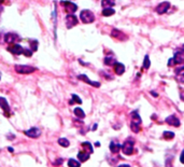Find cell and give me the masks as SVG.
Here are the masks:
<instances>
[{"label":"cell","instance_id":"obj_1","mask_svg":"<svg viewBox=\"0 0 184 167\" xmlns=\"http://www.w3.org/2000/svg\"><path fill=\"white\" fill-rule=\"evenodd\" d=\"M132 122H130V128L134 133H139L141 130V123H142V120H141L140 115H139L138 111H132Z\"/></svg>","mask_w":184,"mask_h":167},{"label":"cell","instance_id":"obj_2","mask_svg":"<svg viewBox=\"0 0 184 167\" xmlns=\"http://www.w3.org/2000/svg\"><path fill=\"white\" fill-rule=\"evenodd\" d=\"M134 147H135V140L132 138H128L125 140V142L122 145V151L125 155H132L134 153Z\"/></svg>","mask_w":184,"mask_h":167},{"label":"cell","instance_id":"obj_3","mask_svg":"<svg viewBox=\"0 0 184 167\" xmlns=\"http://www.w3.org/2000/svg\"><path fill=\"white\" fill-rule=\"evenodd\" d=\"M80 18L84 24H90L95 21V15L90 10H83L80 13Z\"/></svg>","mask_w":184,"mask_h":167},{"label":"cell","instance_id":"obj_4","mask_svg":"<svg viewBox=\"0 0 184 167\" xmlns=\"http://www.w3.org/2000/svg\"><path fill=\"white\" fill-rule=\"evenodd\" d=\"M37 69L35 67L31 66H26V65H16L15 66V71L21 75H29V73H33Z\"/></svg>","mask_w":184,"mask_h":167},{"label":"cell","instance_id":"obj_5","mask_svg":"<svg viewBox=\"0 0 184 167\" xmlns=\"http://www.w3.org/2000/svg\"><path fill=\"white\" fill-rule=\"evenodd\" d=\"M61 5L64 6L66 11L69 14H73L75 12L78 11V6L75 3L71 2V1H61Z\"/></svg>","mask_w":184,"mask_h":167},{"label":"cell","instance_id":"obj_6","mask_svg":"<svg viewBox=\"0 0 184 167\" xmlns=\"http://www.w3.org/2000/svg\"><path fill=\"white\" fill-rule=\"evenodd\" d=\"M173 63L174 65H181V64H184V52L181 50L179 51H175L174 54H173Z\"/></svg>","mask_w":184,"mask_h":167},{"label":"cell","instance_id":"obj_7","mask_svg":"<svg viewBox=\"0 0 184 167\" xmlns=\"http://www.w3.org/2000/svg\"><path fill=\"white\" fill-rule=\"evenodd\" d=\"M169 8H170V2H168V1H164V2H160L159 5L156 7L155 11L157 14H165L167 11L169 10Z\"/></svg>","mask_w":184,"mask_h":167},{"label":"cell","instance_id":"obj_8","mask_svg":"<svg viewBox=\"0 0 184 167\" xmlns=\"http://www.w3.org/2000/svg\"><path fill=\"white\" fill-rule=\"evenodd\" d=\"M65 22H66L67 28H72L73 26L78 24V17L73 14H68L65 18Z\"/></svg>","mask_w":184,"mask_h":167},{"label":"cell","instance_id":"obj_9","mask_svg":"<svg viewBox=\"0 0 184 167\" xmlns=\"http://www.w3.org/2000/svg\"><path fill=\"white\" fill-rule=\"evenodd\" d=\"M8 51H9V52H11L12 54H14V55H21V54H23V51H24V49H23L20 44L14 43V44H11V45L8 48Z\"/></svg>","mask_w":184,"mask_h":167},{"label":"cell","instance_id":"obj_10","mask_svg":"<svg viewBox=\"0 0 184 167\" xmlns=\"http://www.w3.org/2000/svg\"><path fill=\"white\" fill-rule=\"evenodd\" d=\"M165 122H166L168 125L175 126V127H179V126L181 125V122H180V120L178 119L175 115H169L168 118H166Z\"/></svg>","mask_w":184,"mask_h":167},{"label":"cell","instance_id":"obj_11","mask_svg":"<svg viewBox=\"0 0 184 167\" xmlns=\"http://www.w3.org/2000/svg\"><path fill=\"white\" fill-rule=\"evenodd\" d=\"M24 134L26 135V136L30 137V138H38V137L41 135V130L37 127H33L29 130H25Z\"/></svg>","mask_w":184,"mask_h":167},{"label":"cell","instance_id":"obj_12","mask_svg":"<svg viewBox=\"0 0 184 167\" xmlns=\"http://www.w3.org/2000/svg\"><path fill=\"white\" fill-rule=\"evenodd\" d=\"M78 79H79V80H82L83 82H85V83H87V84H90V85L94 86V87H100V83H99V82L90 81V80L87 78V76H85V75H80V76H78Z\"/></svg>","mask_w":184,"mask_h":167},{"label":"cell","instance_id":"obj_13","mask_svg":"<svg viewBox=\"0 0 184 167\" xmlns=\"http://www.w3.org/2000/svg\"><path fill=\"white\" fill-rule=\"evenodd\" d=\"M18 39V36L13 33H8L5 35V41L9 44H14V42Z\"/></svg>","mask_w":184,"mask_h":167},{"label":"cell","instance_id":"obj_14","mask_svg":"<svg viewBox=\"0 0 184 167\" xmlns=\"http://www.w3.org/2000/svg\"><path fill=\"white\" fill-rule=\"evenodd\" d=\"M113 68H114V72H115L117 76H122L123 73L125 72V66H124L122 63L116 62L115 64H114Z\"/></svg>","mask_w":184,"mask_h":167},{"label":"cell","instance_id":"obj_15","mask_svg":"<svg viewBox=\"0 0 184 167\" xmlns=\"http://www.w3.org/2000/svg\"><path fill=\"white\" fill-rule=\"evenodd\" d=\"M0 107L2 108V110L5 111L6 115H9L10 113V106L8 103L7 99L3 98V97H0Z\"/></svg>","mask_w":184,"mask_h":167},{"label":"cell","instance_id":"obj_16","mask_svg":"<svg viewBox=\"0 0 184 167\" xmlns=\"http://www.w3.org/2000/svg\"><path fill=\"white\" fill-rule=\"evenodd\" d=\"M109 148H110V151H111L112 153H118V151H120V150H121V148H122V146H121L120 143H117V142H113V141H112V142L110 143Z\"/></svg>","mask_w":184,"mask_h":167},{"label":"cell","instance_id":"obj_17","mask_svg":"<svg viewBox=\"0 0 184 167\" xmlns=\"http://www.w3.org/2000/svg\"><path fill=\"white\" fill-rule=\"evenodd\" d=\"M101 6H102L103 9L112 8L115 6V0H101Z\"/></svg>","mask_w":184,"mask_h":167},{"label":"cell","instance_id":"obj_18","mask_svg":"<svg viewBox=\"0 0 184 167\" xmlns=\"http://www.w3.org/2000/svg\"><path fill=\"white\" fill-rule=\"evenodd\" d=\"M111 36L113 38H117V39H121V40H124L125 39V35L123 33H121L120 30H117V29H113L111 33Z\"/></svg>","mask_w":184,"mask_h":167},{"label":"cell","instance_id":"obj_19","mask_svg":"<svg viewBox=\"0 0 184 167\" xmlns=\"http://www.w3.org/2000/svg\"><path fill=\"white\" fill-rule=\"evenodd\" d=\"M82 147H83V149H84V152H86V153H88V154H92L93 151H94V149H93V146L90 145L88 141L82 143Z\"/></svg>","mask_w":184,"mask_h":167},{"label":"cell","instance_id":"obj_20","mask_svg":"<svg viewBox=\"0 0 184 167\" xmlns=\"http://www.w3.org/2000/svg\"><path fill=\"white\" fill-rule=\"evenodd\" d=\"M73 113H75V115L78 119H84V118H85V112H84L81 108H75V109L73 110Z\"/></svg>","mask_w":184,"mask_h":167},{"label":"cell","instance_id":"obj_21","mask_svg":"<svg viewBox=\"0 0 184 167\" xmlns=\"http://www.w3.org/2000/svg\"><path fill=\"white\" fill-rule=\"evenodd\" d=\"M78 158H79V162H86V161L90 158V154L86 153V152H79L78 153Z\"/></svg>","mask_w":184,"mask_h":167},{"label":"cell","instance_id":"obj_22","mask_svg":"<svg viewBox=\"0 0 184 167\" xmlns=\"http://www.w3.org/2000/svg\"><path fill=\"white\" fill-rule=\"evenodd\" d=\"M105 65H107V66H114V64L116 63V60L114 57H110V56H107V57L105 58Z\"/></svg>","mask_w":184,"mask_h":167},{"label":"cell","instance_id":"obj_23","mask_svg":"<svg viewBox=\"0 0 184 167\" xmlns=\"http://www.w3.org/2000/svg\"><path fill=\"white\" fill-rule=\"evenodd\" d=\"M72 98H71V100H70V105H73V103H80V105H81L82 103V99L80 98L79 96H78V95H75V94H72Z\"/></svg>","mask_w":184,"mask_h":167},{"label":"cell","instance_id":"obj_24","mask_svg":"<svg viewBox=\"0 0 184 167\" xmlns=\"http://www.w3.org/2000/svg\"><path fill=\"white\" fill-rule=\"evenodd\" d=\"M115 13V10H113L112 8H108V9L102 10V15L103 16H111Z\"/></svg>","mask_w":184,"mask_h":167},{"label":"cell","instance_id":"obj_25","mask_svg":"<svg viewBox=\"0 0 184 167\" xmlns=\"http://www.w3.org/2000/svg\"><path fill=\"white\" fill-rule=\"evenodd\" d=\"M68 166L69 167H80L81 166V163L78 162V161L75 160V158H70V160L68 161Z\"/></svg>","mask_w":184,"mask_h":167},{"label":"cell","instance_id":"obj_26","mask_svg":"<svg viewBox=\"0 0 184 167\" xmlns=\"http://www.w3.org/2000/svg\"><path fill=\"white\" fill-rule=\"evenodd\" d=\"M163 137H164L165 139H168V140H170V139H173V138H174V133H173V132H168V130H166V132L163 133Z\"/></svg>","mask_w":184,"mask_h":167},{"label":"cell","instance_id":"obj_27","mask_svg":"<svg viewBox=\"0 0 184 167\" xmlns=\"http://www.w3.org/2000/svg\"><path fill=\"white\" fill-rule=\"evenodd\" d=\"M150 66H151V62H150L149 55H145V56H144V60H143V65H142V67H143L144 69H149Z\"/></svg>","mask_w":184,"mask_h":167},{"label":"cell","instance_id":"obj_28","mask_svg":"<svg viewBox=\"0 0 184 167\" xmlns=\"http://www.w3.org/2000/svg\"><path fill=\"white\" fill-rule=\"evenodd\" d=\"M58 143L61 146V147H64V148L69 147V145H70L69 140H68V139H66V138H59L58 139Z\"/></svg>","mask_w":184,"mask_h":167},{"label":"cell","instance_id":"obj_29","mask_svg":"<svg viewBox=\"0 0 184 167\" xmlns=\"http://www.w3.org/2000/svg\"><path fill=\"white\" fill-rule=\"evenodd\" d=\"M29 43H30V50L33 51V52H36V51L38 50V41L37 40H30L29 41Z\"/></svg>","mask_w":184,"mask_h":167},{"label":"cell","instance_id":"obj_30","mask_svg":"<svg viewBox=\"0 0 184 167\" xmlns=\"http://www.w3.org/2000/svg\"><path fill=\"white\" fill-rule=\"evenodd\" d=\"M181 72H184V64H181L175 68V75H179Z\"/></svg>","mask_w":184,"mask_h":167},{"label":"cell","instance_id":"obj_31","mask_svg":"<svg viewBox=\"0 0 184 167\" xmlns=\"http://www.w3.org/2000/svg\"><path fill=\"white\" fill-rule=\"evenodd\" d=\"M23 54H24L26 57H31V56H33V51L29 50V49H24Z\"/></svg>","mask_w":184,"mask_h":167},{"label":"cell","instance_id":"obj_32","mask_svg":"<svg viewBox=\"0 0 184 167\" xmlns=\"http://www.w3.org/2000/svg\"><path fill=\"white\" fill-rule=\"evenodd\" d=\"M172 160L173 156H168V158L166 160V167H172Z\"/></svg>","mask_w":184,"mask_h":167},{"label":"cell","instance_id":"obj_33","mask_svg":"<svg viewBox=\"0 0 184 167\" xmlns=\"http://www.w3.org/2000/svg\"><path fill=\"white\" fill-rule=\"evenodd\" d=\"M177 80L180 83H184V72H181L179 75H177Z\"/></svg>","mask_w":184,"mask_h":167},{"label":"cell","instance_id":"obj_34","mask_svg":"<svg viewBox=\"0 0 184 167\" xmlns=\"http://www.w3.org/2000/svg\"><path fill=\"white\" fill-rule=\"evenodd\" d=\"M63 164V158H57L56 161H55V163H54V165H61Z\"/></svg>","mask_w":184,"mask_h":167},{"label":"cell","instance_id":"obj_35","mask_svg":"<svg viewBox=\"0 0 184 167\" xmlns=\"http://www.w3.org/2000/svg\"><path fill=\"white\" fill-rule=\"evenodd\" d=\"M180 162H181L182 164H184V150L181 152V155H180Z\"/></svg>","mask_w":184,"mask_h":167},{"label":"cell","instance_id":"obj_36","mask_svg":"<svg viewBox=\"0 0 184 167\" xmlns=\"http://www.w3.org/2000/svg\"><path fill=\"white\" fill-rule=\"evenodd\" d=\"M180 97H181V99L184 101V91H182V92L180 93Z\"/></svg>","mask_w":184,"mask_h":167},{"label":"cell","instance_id":"obj_37","mask_svg":"<svg viewBox=\"0 0 184 167\" xmlns=\"http://www.w3.org/2000/svg\"><path fill=\"white\" fill-rule=\"evenodd\" d=\"M151 94L153 95L154 97H158V94H157V93L155 92V91H152V92H151Z\"/></svg>","mask_w":184,"mask_h":167},{"label":"cell","instance_id":"obj_38","mask_svg":"<svg viewBox=\"0 0 184 167\" xmlns=\"http://www.w3.org/2000/svg\"><path fill=\"white\" fill-rule=\"evenodd\" d=\"M117 167H130L128 164H122V165H118Z\"/></svg>","mask_w":184,"mask_h":167},{"label":"cell","instance_id":"obj_39","mask_svg":"<svg viewBox=\"0 0 184 167\" xmlns=\"http://www.w3.org/2000/svg\"><path fill=\"white\" fill-rule=\"evenodd\" d=\"M92 130H97V124H95V125L93 126V128H92Z\"/></svg>","mask_w":184,"mask_h":167},{"label":"cell","instance_id":"obj_40","mask_svg":"<svg viewBox=\"0 0 184 167\" xmlns=\"http://www.w3.org/2000/svg\"><path fill=\"white\" fill-rule=\"evenodd\" d=\"M95 146H96V147H100V143H99V142H96V143H95Z\"/></svg>","mask_w":184,"mask_h":167},{"label":"cell","instance_id":"obj_41","mask_svg":"<svg viewBox=\"0 0 184 167\" xmlns=\"http://www.w3.org/2000/svg\"><path fill=\"white\" fill-rule=\"evenodd\" d=\"M8 150H9L10 152H13V149H12V148H8Z\"/></svg>","mask_w":184,"mask_h":167},{"label":"cell","instance_id":"obj_42","mask_svg":"<svg viewBox=\"0 0 184 167\" xmlns=\"http://www.w3.org/2000/svg\"><path fill=\"white\" fill-rule=\"evenodd\" d=\"M181 51H183V52H184V44H183V45H182V48H181Z\"/></svg>","mask_w":184,"mask_h":167},{"label":"cell","instance_id":"obj_43","mask_svg":"<svg viewBox=\"0 0 184 167\" xmlns=\"http://www.w3.org/2000/svg\"><path fill=\"white\" fill-rule=\"evenodd\" d=\"M0 78H1V77H0Z\"/></svg>","mask_w":184,"mask_h":167}]
</instances>
